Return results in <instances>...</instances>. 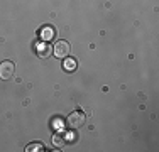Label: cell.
I'll return each mask as SVG.
<instances>
[{
  "mask_svg": "<svg viewBox=\"0 0 159 152\" xmlns=\"http://www.w3.org/2000/svg\"><path fill=\"white\" fill-rule=\"evenodd\" d=\"M52 144H54L56 147H63L64 144H66V139H64L63 134H56L54 137H52Z\"/></svg>",
  "mask_w": 159,
  "mask_h": 152,
  "instance_id": "obj_7",
  "label": "cell"
},
{
  "mask_svg": "<svg viewBox=\"0 0 159 152\" xmlns=\"http://www.w3.org/2000/svg\"><path fill=\"white\" fill-rule=\"evenodd\" d=\"M25 150H27V152H37V150H44V145H43V144H29V145L25 147Z\"/></svg>",
  "mask_w": 159,
  "mask_h": 152,
  "instance_id": "obj_8",
  "label": "cell"
},
{
  "mask_svg": "<svg viewBox=\"0 0 159 152\" xmlns=\"http://www.w3.org/2000/svg\"><path fill=\"white\" fill-rule=\"evenodd\" d=\"M14 71H16V66H14L12 61H3V63H0V79H3V81L12 79Z\"/></svg>",
  "mask_w": 159,
  "mask_h": 152,
  "instance_id": "obj_2",
  "label": "cell"
},
{
  "mask_svg": "<svg viewBox=\"0 0 159 152\" xmlns=\"http://www.w3.org/2000/svg\"><path fill=\"white\" fill-rule=\"evenodd\" d=\"M36 51H37V56H39V58H49L51 52H52V47L48 42H44V41H43V42H39L36 46Z\"/></svg>",
  "mask_w": 159,
  "mask_h": 152,
  "instance_id": "obj_5",
  "label": "cell"
},
{
  "mask_svg": "<svg viewBox=\"0 0 159 152\" xmlns=\"http://www.w3.org/2000/svg\"><path fill=\"white\" fill-rule=\"evenodd\" d=\"M83 123H85V115H83L81 112H73V113H70L68 118H66V125L70 128H73V130L80 128Z\"/></svg>",
  "mask_w": 159,
  "mask_h": 152,
  "instance_id": "obj_1",
  "label": "cell"
},
{
  "mask_svg": "<svg viewBox=\"0 0 159 152\" xmlns=\"http://www.w3.org/2000/svg\"><path fill=\"white\" fill-rule=\"evenodd\" d=\"M70 51H71V47H70V44H68L66 41H58V42L54 44V49H52V52H54L56 58H68Z\"/></svg>",
  "mask_w": 159,
  "mask_h": 152,
  "instance_id": "obj_3",
  "label": "cell"
},
{
  "mask_svg": "<svg viewBox=\"0 0 159 152\" xmlns=\"http://www.w3.org/2000/svg\"><path fill=\"white\" fill-rule=\"evenodd\" d=\"M39 37H41V41H44V42L52 41L54 39V27H51V25H44V27H41Z\"/></svg>",
  "mask_w": 159,
  "mask_h": 152,
  "instance_id": "obj_4",
  "label": "cell"
},
{
  "mask_svg": "<svg viewBox=\"0 0 159 152\" xmlns=\"http://www.w3.org/2000/svg\"><path fill=\"white\" fill-rule=\"evenodd\" d=\"M63 69H64V71H68V73H73V71L76 69V61L68 56V58L64 59V63H63Z\"/></svg>",
  "mask_w": 159,
  "mask_h": 152,
  "instance_id": "obj_6",
  "label": "cell"
}]
</instances>
